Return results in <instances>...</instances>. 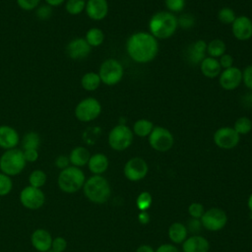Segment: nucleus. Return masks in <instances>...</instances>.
Instances as JSON below:
<instances>
[{"mask_svg": "<svg viewBox=\"0 0 252 252\" xmlns=\"http://www.w3.org/2000/svg\"><path fill=\"white\" fill-rule=\"evenodd\" d=\"M102 107L100 102L93 97H85L76 105L74 114L75 117L81 122H91L96 119L101 113Z\"/></svg>", "mask_w": 252, "mask_h": 252, "instance_id": "8", "label": "nucleus"}, {"mask_svg": "<svg viewBox=\"0 0 252 252\" xmlns=\"http://www.w3.org/2000/svg\"><path fill=\"white\" fill-rule=\"evenodd\" d=\"M133 138L134 133L129 126L125 124H118L109 131L107 142L112 150L121 152L131 146Z\"/></svg>", "mask_w": 252, "mask_h": 252, "instance_id": "6", "label": "nucleus"}, {"mask_svg": "<svg viewBox=\"0 0 252 252\" xmlns=\"http://www.w3.org/2000/svg\"><path fill=\"white\" fill-rule=\"evenodd\" d=\"M219 62H220L221 69H227V68L233 66V57L228 53H224L223 55H221L220 57Z\"/></svg>", "mask_w": 252, "mask_h": 252, "instance_id": "46", "label": "nucleus"}, {"mask_svg": "<svg viewBox=\"0 0 252 252\" xmlns=\"http://www.w3.org/2000/svg\"><path fill=\"white\" fill-rule=\"evenodd\" d=\"M149 167L146 160L142 158L135 157L130 158L124 165V175L130 181H139L148 173Z\"/></svg>", "mask_w": 252, "mask_h": 252, "instance_id": "13", "label": "nucleus"}, {"mask_svg": "<svg viewBox=\"0 0 252 252\" xmlns=\"http://www.w3.org/2000/svg\"><path fill=\"white\" fill-rule=\"evenodd\" d=\"M51 233L44 228H36L31 235L32 246L38 252H47L51 250L52 244Z\"/></svg>", "mask_w": 252, "mask_h": 252, "instance_id": "17", "label": "nucleus"}, {"mask_svg": "<svg viewBox=\"0 0 252 252\" xmlns=\"http://www.w3.org/2000/svg\"><path fill=\"white\" fill-rule=\"evenodd\" d=\"M86 0H67L65 2V10L69 15L77 16L85 11Z\"/></svg>", "mask_w": 252, "mask_h": 252, "instance_id": "33", "label": "nucleus"}, {"mask_svg": "<svg viewBox=\"0 0 252 252\" xmlns=\"http://www.w3.org/2000/svg\"><path fill=\"white\" fill-rule=\"evenodd\" d=\"M54 165L59 168L60 170L70 166V160H69V157L68 156H65V155H60L58 156L55 160H54Z\"/></svg>", "mask_w": 252, "mask_h": 252, "instance_id": "44", "label": "nucleus"}, {"mask_svg": "<svg viewBox=\"0 0 252 252\" xmlns=\"http://www.w3.org/2000/svg\"><path fill=\"white\" fill-rule=\"evenodd\" d=\"M23 150H29V149H35L38 150L40 146V136L34 132L30 131L24 135L21 141Z\"/></svg>", "mask_w": 252, "mask_h": 252, "instance_id": "30", "label": "nucleus"}, {"mask_svg": "<svg viewBox=\"0 0 252 252\" xmlns=\"http://www.w3.org/2000/svg\"><path fill=\"white\" fill-rule=\"evenodd\" d=\"M24 153V157L27 162H34L38 159L39 154H38V150L35 149H29V150H23Z\"/></svg>", "mask_w": 252, "mask_h": 252, "instance_id": "45", "label": "nucleus"}, {"mask_svg": "<svg viewBox=\"0 0 252 252\" xmlns=\"http://www.w3.org/2000/svg\"><path fill=\"white\" fill-rule=\"evenodd\" d=\"M201 221L198 219H191L188 221V228L190 231H198L201 227Z\"/></svg>", "mask_w": 252, "mask_h": 252, "instance_id": "47", "label": "nucleus"}, {"mask_svg": "<svg viewBox=\"0 0 252 252\" xmlns=\"http://www.w3.org/2000/svg\"><path fill=\"white\" fill-rule=\"evenodd\" d=\"M91 47H97L104 41V33L98 28H91L87 31L84 37Z\"/></svg>", "mask_w": 252, "mask_h": 252, "instance_id": "28", "label": "nucleus"}, {"mask_svg": "<svg viewBox=\"0 0 252 252\" xmlns=\"http://www.w3.org/2000/svg\"><path fill=\"white\" fill-rule=\"evenodd\" d=\"M128 56L136 63L146 64L152 62L158 53V39L147 32L132 33L126 41Z\"/></svg>", "mask_w": 252, "mask_h": 252, "instance_id": "1", "label": "nucleus"}, {"mask_svg": "<svg viewBox=\"0 0 252 252\" xmlns=\"http://www.w3.org/2000/svg\"><path fill=\"white\" fill-rule=\"evenodd\" d=\"M226 45L223 40L220 38H215L207 43V53L210 57L220 58L225 53Z\"/></svg>", "mask_w": 252, "mask_h": 252, "instance_id": "29", "label": "nucleus"}, {"mask_svg": "<svg viewBox=\"0 0 252 252\" xmlns=\"http://www.w3.org/2000/svg\"><path fill=\"white\" fill-rule=\"evenodd\" d=\"M149 144L158 152H167L174 144V137L167 128L155 126L149 135Z\"/></svg>", "mask_w": 252, "mask_h": 252, "instance_id": "9", "label": "nucleus"}, {"mask_svg": "<svg viewBox=\"0 0 252 252\" xmlns=\"http://www.w3.org/2000/svg\"><path fill=\"white\" fill-rule=\"evenodd\" d=\"M86 1H87V0H86Z\"/></svg>", "mask_w": 252, "mask_h": 252, "instance_id": "56", "label": "nucleus"}, {"mask_svg": "<svg viewBox=\"0 0 252 252\" xmlns=\"http://www.w3.org/2000/svg\"><path fill=\"white\" fill-rule=\"evenodd\" d=\"M153 202L152 195L149 192H142L136 200V205L140 211H147Z\"/></svg>", "mask_w": 252, "mask_h": 252, "instance_id": "36", "label": "nucleus"}, {"mask_svg": "<svg viewBox=\"0 0 252 252\" xmlns=\"http://www.w3.org/2000/svg\"><path fill=\"white\" fill-rule=\"evenodd\" d=\"M52 15V7L48 6L47 4L44 5H39L35 9V16L37 19L41 21H46L48 20Z\"/></svg>", "mask_w": 252, "mask_h": 252, "instance_id": "38", "label": "nucleus"}, {"mask_svg": "<svg viewBox=\"0 0 252 252\" xmlns=\"http://www.w3.org/2000/svg\"><path fill=\"white\" fill-rule=\"evenodd\" d=\"M185 0H164L167 11L172 14L182 12L185 8Z\"/></svg>", "mask_w": 252, "mask_h": 252, "instance_id": "37", "label": "nucleus"}, {"mask_svg": "<svg viewBox=\"0 0 252 252\" xmlns=\"http://www.w3.org/2000/svg\"><path fill=\"white\" fill-rule=\"evenodd\" d=\"M227 217L224 211L219 208H212L205 212L201 217L202 225L211 231H218L224 227Z\"/></svg>", "mask_w": 252, "mask_h": 252, "instance_id": "12", "label": "nucleus"}, {"mask_svg": "<svg viewBox=\"0 0 252 252\" xmlns=\"http://www.w3.org/2000/svg\"><path fill=\"white\" fill-rule=\"evenodd\" d=\"M83 192L89 201L94 204H103L109 199L111 188L105 177L102 175H93L86 179Z\"/></svg>", "mask_w": 252, "mask_h": 252, "instance_id": "3", "label": "nucleus"}, {"mask_svg": "<svg viewBox=\"0 0 252 252\" xmlns=\"http://www.w3.org/2000/svg\"><path fill=\"white\" fill-rule=\"evenodd\" d=\"M250 99H251V101H252V94H251V95H250Z\"/></svg>", "mask_w": 252, "mask_h": 252, "instance_id": "53", "label": "nucleus"}, {"mask_svg": "<svg viewBox=\"0 0 252 252\" xmlns=\"http://www.w3.org/2000/svg\"><path fill=\"white\" fill-rule=\"evenodd\" d=\"M19 200L24 208L34 211L40 209L44 205L45 195L41 188H35L28 185L21 190Z\"/></svg>", "mask_w": 252, "mask_h": 252, "instance_id": "10", "label": "nucleus"}, {"mask_svg": "<svg viewBox=\"0 0 252 252\" xmlns=\"http://www.w3.org/2000/svg\"><path fill=\"white\" fill-rule=\"evenodd\" d=\"M108 164L107 157L102 153H96L91 156L87 165L94 175H101L107 170Z\"/></svg>", "mask_w": 252, "mask_h": 252, "instance_id": "21", "label": "nucleus"}, {"mask_svg": "<svg viewBox=\"0 0 252 252\" xmlns=\"http://www.w3.org/2000/svg\"><path fill=\"white\" fill-rule=\"evenodd\" d=\"M70 164L77 167H83L88 164L89 159L91 158V154L86 147L78 146L75 147L69 154Z\"/></svg>", "mask_w": 252, "mask_h": 252, "instance_id": "24", "label": "nucleus"}, {"mask_svg": "<svg viewBox=\"0 0 252 252\" xmlns=\"http://www.w3.org/2000/svg\"><path fill=\"white\" fill-rule=\"evenodd\" d=\"M200 70L206 78L215 79L220 76L221 72V67L220 65L219 59L207 56L200 63Z\"/></svg>", "mask_w": 252, "mask_h": 252, "instance_id": "23", "label": "nucleus"}, {"mask_svg": "<svg viewBox=\"0 0 252 252\" xmlns=\"http://www.w3.org/2000/svg\"><path fill=\"white\" fill-rule=\"evenodd\" d=\"M233 36L240 41L248 40L252 37V20L247 16H238L231 24Z\"/></svg>", "mask_w": 252, "mask_h": 252, "instance_id": "16", "label": "nucleus"}, {"mask_svg": "<svg viewBox=\"0 0 252 252\" xmlns=\"http://www.w3.org/2000/svg\"><path fill=\"white\" fill-rule=\"evenodd\" d=\"M138 220L142 224H147L150 221V215L147 211H141L138 215Z\"/></svg>", "mask_w": 252, "mask_h": 252, "instance_id": "49", "label": "nucleus"}, {"mask_svg": "<svg viewBox=\"0 0 252 252\" xmlns=\"http://www.w3.org/2000/svg\"><path fill=\"white\" fill-rule=\"evenodd\" d=\"M86 181L84 171L77 166L70 165L60 170L57 177V184L59 189L67 194H73L83 189Z\"/></svg>", "mask_w": 252, "mask_h": 252, "instance_id": "4", "label": "nucleus"}, {"mask_svg": "<svg viewBox=\"0 0 252 252\" xmlns=\"http://www.w3.org/2000/svg\"><path fill=\"white\" fill-rule=\"evenodd\" d=\"M236 16L234 11L229 7H223L218 12V19L221 24L231 25L235 20Z\"/></svg>", "mask_w": 252, "mask_h": 252, "instance_id": "34", "label": "nucleus"}, {"mask_svg": "<svg viewBox=\"0 0 252 252\" xmlns=\"http://www.w3.org/2000/svg\"><path fill=\"white\" fill-rule=\"evenodd\" d=\"M45 4H47L50 7H59L61 6L65 0H44Z\"/></svg>", "mask_w": 252, "mask_h": 252, "instance_id": "50", "label": "nucleus"}, {"mask_svg": "<svg viewBox=\"0 0 252 252\" xmlns=\"http://www.w3.org/2000/svg\"><path fill=\"white\" fill-rule=\"evenodd\" d=\"M207 42L203 39H198L193 42L187 49V58L192 64H200L206 57Z\"/></svg>", "mask_w": 252, "mask_h": 252, "instance_id": "20", "label": "nucleus"}, {"mask_svg": "<svg viewBox=\"0 0 252 252\" xmlns=\"http://www.w3.org/2000/svg\"><path fill=\"white\" fill-rule=\"evenodd\" d=\"M13 189V181L11 176L0 171V197L11 193Z\"/></svg>", "mask_w": 252, "mask_h": 252, "instance_id": "35", "label": "nucleus"}, {"mask_svg": "<svg viewBox=\"0 0 252 252\" xmlns=\"http://www.w3.org/2000/svg\"><path fill=\"white\" fill-rule=\"evenodd\" d=\"M177 24L182 29H190L194 25V17L191 14H182L177 18Z\"/></svg>", "mask_w": 252, "mask_h": 252, "instance_id": "39", "label": "nucleus"}, {"mask_svg": "<svg viewBox=\"0 0 252 252\" xmlns=\"http://www.w3.org/2000/svg\"><path fill=\"white\" fill-rule=\"evenodd\" d=\"M67 248V241L62 236H56L52 239L51 250L55 252H64Z\"/></svg>", "mask_w": 252, "mask_h": 252, "instance_id": "41", "label": "nucleus"}, {"mask_svg": "<svg viewBox=\"0 0 252 252\" xmlns=\"http://www.w3.org/2000/svg\"><path fill=\"white\" fill-rule=\"evenodd\" d=\"M220 86L225 91H233L242 83V71L235 67L223 69L219 76Z\"/></svg>", "mask_w": 252, "mask_h": 252, "instance_id": "14", "label": "nucleus"}, {"mask_svg": "<svg viewBox=\"0 0 252 252\" xmlns=\"http://www.w3.org/2000/svg\"><path fill=\"white\" fill-rule=\"evenodd\" d=\"M85 12L93 21H101L108 14L107 0H87Z\"/></svg>", "mask_w": 252, "mask_h": 252, "instance_id": "18", "label": "nucleus"}, {"mask_svg": "<svg viewBox=\"0 0 252 252\" xmlns=\"http://www.w3.org/2000/svg\"><path fill=\"white\" fill-rule=\"evenodd\" d=\"M28 181L29 185L35 188H41L47 181V175L42 169H34L30 173Z\"/></svg>", "mask_w": 252, "mask_h": 252, "instance_id": "31", "label": "nucleus"}, {"mask_svg": "<svg viewBox=\"0 0 252 252\" xmlns=\"http://www.w3.org/2000/svg\"><path fill=\"white\" fill-rule=\"evenodd\" d=\"M98 75L102 84L106 86H115L122 80L124 68L118 60L108 58L100 64Z\"/></svg>", "mask_w": 252, "mask_h": 252, "instance_id": "7", "label": "nucleus"}, {"mask_svg": "<svg viewBox=\"0 0 252 252\" xmlns=\"http://www.w3.org/2000/svg\"><path fill=\"white\" fill-rule=\"evenodd\" d=\"M238 135H246L252 130V120L246 116L237 118L232 127Z\"/></svg>", "mask_w": 252, "mask_h": 252, "instance_id": "32", "label": "nucleus"}, {"mask_svg": "<svg viewBox=\"0 0 252 252\" xmlns=\"http://www.w3.org/2000/svg\"><path fill=\"white\" fill-rule=\"evenodd\" d=\"M47 252H55V251H53V250H49V251H47Z\"/></svg>", "mask_w": 252, "mask_h": 252, "instance_id": "54", "label": "nucleus"}, {"mask_svg": "<svg viewBox=\"0 0 252 252\" xmlns=\"http://www.w3.org/2000/svg\"><path fill=\"white\" fill-rule=\"evenodd\" d=\"M136 252H155V251H154V249H153L150 245L144 244V245H141V246L137 249Z\"/></svg>", "mask_w": 252, "mask_h": 252, "instance_id": "51", "label": "nucleus"}, {"mask_svg": "<svg viewBox=\"0 0 252 252\" xmlns=\"http://www.w3.org/2000/svg\"><path fill=\"white\" fill-rule=\"evenodd\" d=\"M16 2L18 6L24 11L34 10L40 4V0H16Z\"/></svg>", "mask_w": 252, "mask_h": 252, "instance_id": "40", "label": "nucleus"}, {"mask_svg": "<svg viewBox=\"0 0 252 252\" xmlns=\"http://www.w3.org/2000/svg\"><path fill=\"white\" fill-rule=\"evenodd\" d=\"M168 236L174 243H182L187 236V227L181 222H174L168 228Z\"/></svg>", "mask_w": 252, "mask_h": 252, "instance_id": "26", "label": "nucleus"}, {"mask_svg": "<svg viewBox=\"0 0 252 252\" xmlns=\"http://www.w3.org/2000/svg\"><path fill=\"white\" fill-rule=\"evenodd\" d=\"M92 47L84 37H76L70 40L66 45V53L73 60H83L91 53Z\"/></svg>", "mask_w": 252, "mask_h": 252, "instance_id": "15", "label": "nucleus"}, {"mask_svg": "<svg viewBox=\"0 0 252 252\" xmlns=\"http://www.w3.org/2000/svg\"><path fill=\"white\" fill-rule=\"evenodd\" d=\"M210 244L203 236H191L183 241V252H208Z\"/></svg>", "mask_w": 252, "mask_h": 252, "instance_id": "22", "label": "nucleus"}, {"mask_svg": "<svg viewBox=\"0 0 252 252\" xmlns=\"http://www.w3.org/2000/svg\"><path fill=\"white\" fill-rule=\"evenodd\" d=\"M154 127H155L154 123L151 120L142 118L135 121V123L133 124L132 131L138 137L144 138V137H149Z\"/></svg>", "mask_w": 252, "mask_h": 252, "instance_id": "27", "label": "nucleus"}, {"mask_svg": "<svg viewBox=\"0 0 252 252\" xmlns=\"http://www.w3.org/2000/svg\"><path fill=\"white\" fill-rule=\"evenodd\" d=\"M188 212L193 219H199L205 213L204 207L200 203H192L188 208Z\"/></svg>", "mask_w": 252, "mask_h": 252, "instance_id": "42", "label": "nucleus"}, {"mask_svg": "<svg viewBox=\"0 0 252 252\" xmlns=\"http://www.w3.org/2000/svg\"><path fill=\"white\" fill-rule=\"evenodd\" d=\"M26 165L23 150L18 148L6 150L0 157V171L11 177L19 175Z\"/></svg>", "mask_w": 252, "mask_h": 252, "instance_id": "5", "label": "nucleus"}, {"mask_svg": "<svg viewBox=\"0 0 252 252\" xmlns=\"http://www.w3.org/2000/svg\"><path fill=\"white\" fill-rule=\"evenodd\" d=\"M248 208H249V210H250L251 213H252V194L250 195V197H249V199H248Z\"/></svg>", "mask_w": 252, "mask_h": 252, "instance_id": "52", "label": "nucleus"}, {"mask_svg": "<svg viewBox=\"0 0 252 252\" xmlns=\"http://www.w3.org/2000/svg\"><path fill=\"white\" fill-rule=\"evenodd\" d=\"M178 28L177 17L168 11L155 13L149 21V31L157 39L171 37Z\"/></svg>", "mask_w": 252, "mask_h": 252, "instance_id": "2", "label": "nucleus"}, {"mask_svg": "<svg viewBox=\"0 0 252 252\" xmlns=\"http://www.w3.org/2000/svg\"><path fill=\"white\" fill-rule=\"evenodd\" d=\"M242 83L246 88L252 90V65H248L242 71Z\"/></svg>", "mask_w": 252, "mask_h": 252, "instance_id": "43", "label": "nucleus"}, {"mask_svg": "<svg viewBox=\"0 0 252 252\" xmlns=\"http://www.w3.org/2000/svg\"><path fill=\"white\" fill-rule=\"evenodd\" d=\"M155 252H178V249L172 244H162Z\"/></svg>", "mask_w": 252, "mask_h": 252, "instance_id": "48", "label": "nucleus"}, {"mask_svg": "<svg viewBox=\"0 0 252 252\" xmlns=\"http://www.w3.org/2000/svg\"><path fill=\"white\" fill-rule=\"evenodd\" d=\"M20 143V135L18 131L9 125H0V148L3 150H11L17 148Z\"/></svg>", "mask_w": 252, "mask_h": 252, "instance_id": "19", "label": "nucleus"}, {"mask_svg": "<svg viewBox=\"0 0 252 252\" xmlns=\"http://www.w3.org/2000/svg\"><path fill=\"white\" fill-rule=\"evenodd\" d=\"M0 204H1V199H0Z\"/></svg>", "mask_w": 252, "mask_h": 252, "instance_id": "55", "label": "nucleus"}, {"mask_svg": "<svg viewBox=\"0 0 252 252\" xmlns=\"http://www.w3.org/2000/svg\"><path fill=\"white\" fill-rule=\"evenodd\" d=\"M213 140L217 147L223 150H230L238 145L240 135H238L232 127L223 126L216 130Z\"/></svg>", "mask_w": 252, "mask_h": 252, "instance_id": "11", "label": "nucleus"}, {"mask_svg": "<svg viewBox=\"0 0 252 252\" xmlns=\"http://www.w3.org/2000/svg\"><path fill=\"white\" fill-rule=\"evenodd\" d=\"M100 84L101 81L98 73L96 72H87L81 79V86L87 92H94L97 90Z\"/></svg>", "mask_w": 252, "mask_h": 252, "instance_id": "25", "label": "nucleus"}]
</instances>
